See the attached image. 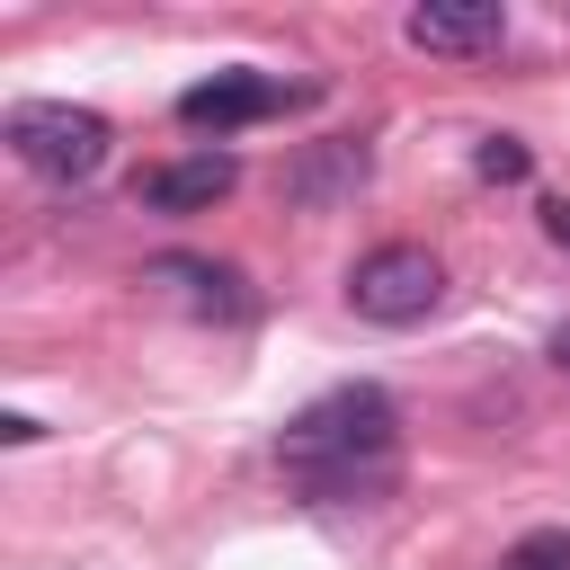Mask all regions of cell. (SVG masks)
Here are the masks:
<instances>
[{"mask_svg": "<svg viewBox=\"0 0 570 570\" xmlns=\"http://www.w3.org/2000/svg\"><path fill=\"white\" fill-rule=\"evenodd\" d=\"M276 463L303 481V499L321 508H356V499H383L401 481V410L383 383H338L321 392L312 410L285 419L276 436Z\"/></svg>", "mask_w": 570, "mask_h": 570, "instance_id": "6da1fadb", "label": "cell"}, {"mask_svg": "<svg viewBox=\"0 0 570 570\" xmlns=\"http://www.w3.org/2000/svg\"><path fill=\"white\" fill-rule=\"evenodd\" d=\"M107 116L98 107H71V98H27V107H9V151L36 169V178H53V187H89L98 169H107Z\"/></svg>", "mask_w": 570, "mask_h": 570, "instance_id": "7a4b0ae2", "label": "cell"}, {"mask_svg": "<svg viewBox=\"0 0 570 570\" xmlns=\"http://www.w3.org/2000/svg\"><path fill=\"white\" fill-rule=\"evenodd\" d=\"M347 303L374 330H410V321H428L445 303V258L419 249V240H383V249H365L347 267Z\"/></svg>", "mask_w": 570, "mask_h": 570, "instance_id": "3957f363", "label": "cell"}, {"mask_svg": "<svg viewBox=\"0 0 570 570\" xmlns=\"http://www.w3.org/2000/svg\"><path fill=\"white\" fill-rule=\"evenodd\" d=\"M303 89H285V80H267V71H214V80H196V89H178V125L187 134H240V125H267V116H285Z\"/></svg>", "mask_w": 570, "mask_h": 570, "instance_id": "277c9868", "label": "cell"}, {"mask_svg": "<svg viewBox=\"0 0 570 570\" xmlns=\"http://www.w3.org/2000/svg\"><path fill=\"white\" fill-rule=\"evenodd\" d=\"M401 36L419 53H445V62H472V53H499L508 45V9L499 0H428L401 18Z\"/></svg>", "mask_w": 570, "mask_h": 570, "instance_id": "5b68a950", "label": "cell"}, {"mask_svg": "<svg viewBox=\"0 0 570 570\" xmlns=\"http://www.w3.org/2000/svg\"><path fill=\"white\" fill-rule=\"evenodd\" d=\"M232 187H240V160H232V151H214V142H205V151H187V160H160V169H142V178H134V196H142L151 214H205V205H223Z\"/></svg>", "mask_w": 570, "mask_h": 570, "instance_id": "8992f818", "label": "cell"}, {"mask_svg": "<svg viewBox=\"0 0 570 570\" xmlns=\"http://www.w3.org/2000/svg\"><path fill=\"white\" fill-rule=\"evenodd\" d=\"M365 169H374V151H365L356 134H330V142H312V151H303V160L285 169V196L321 214V205H338V196H356V187H365Z\"/></svg>", "mask_w": 570, "mask_h": 570, "instance_id": "52a82bcc", "label": "cell"}, {"mask_svg": "<svg viewBox=\"0 0 570 570\" xmlns=\"http://www.w3.org/2000/svg\"><path fill=\"white\" fill-rule=\"evenodd\" d=\"M151 285H178L196 312H249L240 267H223V258H187V249H169V258H151Z\"/></svg>", "mask_w": 570, "mask_h": 570, "instance_id": "ba28073f", "label": "cell"}, {"mask_svg": "<svg viewBox=\"0 0 570 570\" xmlns=\"http://www.w3.org/2000/svg\"><path fill=\"white\" fill-rule=\"evenodd\" d=\"M499 570H570V525H534L499 552Z\"/></svg>", "mask_w": 570, "mask_h": 570, "instance_id": "9c48e42d", "label": "cell"}, {"mask_svg": "<svg viewBox=\"0 0 570 570\" xmlns=\"http://www.w3.org/2000/svg\"><path fill=\"white\" fill-rule=\"evenodd\" d=\"M534 169V151L517 142V134H481V151H472V178H490V187H517Z\"/></svg>", "mask_w": 570, "mask_h": 570, "instance_id": "30bf717a", "label": "cell"}, {"mask_svg": "<svg viewBox=\"0 0 570 570\" xmlns=\"http://www.w3.org/2000/svg\"><path fill=\"white\" fill-rule=\"evenodd\" d=\"M543 240H552V249H570V196H552V205H543Z\"/></svg>", "mask_w": 570, "mask_h": 570, "instance_id": "8fae6325", "label": "cell"}, {"mask_svg": "<svg viewBox=\"0 0 570 570\" xmlns=\"http://www.w3.org/2000/svg\"><path fill=\"white\" fill-rule=\"evenodd\" d=\"M543 356H552V365H561V374H570V321H561V330H552V347H543Z\"/></svg>", "mask_w": 570, "mask_h": 570, "instance_id": "7c38bea8", "label": "cell"}]
</instances>
